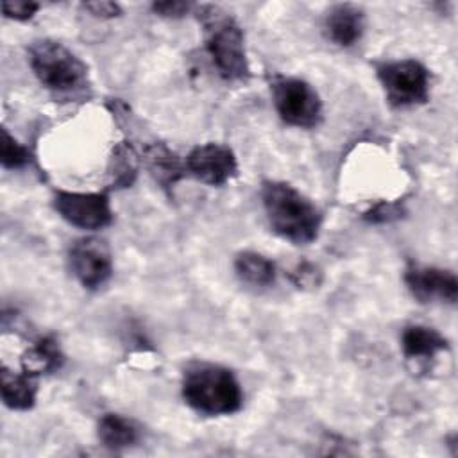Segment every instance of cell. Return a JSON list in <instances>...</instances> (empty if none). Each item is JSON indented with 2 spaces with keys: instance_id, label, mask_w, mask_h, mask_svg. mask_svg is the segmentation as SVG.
I'll list each match as a JSON object with an SVG mask.
<instances>
[{
  "instance_id": "20",
  "label": "cell",
  "mask_w": 458,
  "mask_h": 458,
  "mask_svg": "<svg viewBox=\"0 0 458 458\" xmlns=\"http://www.w3.org/2000/svg\"><path fill=\"white\" fill-rule=\"evenodd\" d=\"M404 213L406 209L401 200H395V202L381 200L363 213V220L369 224H390L394 220H399Z\"/></svg>"
},
{
  "instance_id": "14",
  "label": "cell",
  "mask_w": 458,
  "mask_h": 458,
  "mask_svg": "<svg viewBox=\"0 0 458 458\" xmlns=\"http://www.w3.org/2000/svg\"><path fill=\"white\" fill-rule=\"evenodd\" d=\"M21 370L38 377L41 374L55 372L64 363V352L59 345V340L54 335L39 336L23 354H21Z\"/></svg>"
},
{
  "instance_id": "10",
  "label": "cell",
  "mask_w": 458,
  "mask_h": 458,
  "mask_svg": "<svg viewBox=\"0 0 458 458\" xmlns=\"http://www.w3.org/2000/svg\"><path fill=\"white\" fill-rule=\"evenodd\" d=\"M404 284L411 297L422 304L437 301L454 304L458 299V279L447 268L411 263L404 270Z\"/></svg>"
},
{
  "instance_id": "24",
  "label": "cell",
  "mask_w": 458,
  "mask_h": 458,
  "mask_svg": "<svg viewBox=\"0 0 458 458\" xmlns=\"http://www.w3.org/2000/svg\"><path fill=\"white\" fill-rule=\"evenodd\" d=\"M82 7L95 18H102V20H109V18H116L122 14V7L116 2H86L82 4Z\"/></svg>"
},
{
  "instance_id": "17",
  "label": "cell",
  "mask_w": 458,
  "mask_h": 458,
  "mask_svg": "<svg viewBox=\"0 0 458 458\" xmlns=\"http://www.w3.org/2000/svg\"><path fill=\"white\" fill-rule=\"evenodd\" d=\"M234 272L238 279L254 288H267L276 283V263L256 250H242L234 256Z\"/></svg>"
},
{
  "instance_id": "7",
  "label": "cell",
  "mask_w": 458,
  "mask_h": 458,
  "mask_svg": "<svg viewBox=\"0 0 458 458\" xmlns=\"http://www.w3.org/2000/svg\"><path fill=\"white\" fill-rule=\"evenodd\" d=\"M52 204L63 220L79 229L98 231L113 222V209L106 191H55Z\"/></svg>"
},
{
  "instance_id": "18",
  "label": "cell",
  "mask_w": 458,
  "mask_h": 458,
  "mask_svg": "<svg viewBox=\"0 0 458 458\" xmlns=\"http://www.w3.org/2000/svg\"><path fill=\"white\" fill-rule=\"evenodd\" d=\"M138 172V157L134 148L127 143H118L111 157V175L114 188H127L132 184Z\"/></svg>"
},
{
  "instance_id": "16",
  "label": "cell",
  "mask_w": 458,
  "mask_h": 458,
  "mask_svg": "<svg viewBox=\"0 0 458 458\" xmlns=\"http://www.w3.org/2000/svg\"><path fill=\"white\" fill-rule=\"evenodd\" d=\"M97 437L104 447L122 451L138 444L140 428L129 417L120 413H104L97 424Z\"/></svg>"
},
{
  "instance_id": "5",
  "label": "cell",
  "mask_w": 458,
  "mask_h": 458,
  "mask_svg": "<svg viewBox=\"0 0 458 458\" xmlns=\"http://www.w3.org/2000/svg\"><path fill=\"white\" fill-rule=\"evenodd\" d=\"M376 75L392 107H413L429 100L431 73L417 59H397L376 64Z\"/></svg>"
},
{
  "instance_id": "19",
  "label": "cell",
  "mask_w": 458,
  "mask_h": 458,
  "mask_svg": "<svg viewBox=\"0 0 458 458\" xmlns=\"http://www.w3.org/2000/svg\"><path fill=\"white\" fill-rule=\"evenodd\" d=\"M32 154L30 150L21 145L18 140H14L9 131L4 127L2 129V138H0V163L7 170H18L23 168L30 163Z\"/></svg>"
},
{
  "instance_id": "21",
  "label": "cell",
  "mask_w": 458,
  "mask_h": 458,
  "mask_svg": "<svg viewBox=\"0 0 458 458\" xmlns=\"http://www.w3.org/2000/svg\"><path fill=\"white\" fill-rule=\"evenodd\" d=\"M288 279L297 288H317L322 281V272L310 261H299L288 270Z\"/></svg>"
},
{
  "instance_id": "15",
  "label": "cell",
  "mask_w": 458,
  "mask_h": 458,
  "mask_svg": "<svg viewBox=\"0 0 458 458\" xmlns=\"http://www.w3.org/2000/svg\"><path fill=\"white\" fill-rule=\"evenodd\" d=\"M0 390L2 401L7 408L25 411L36 404L38 395V381L34 376L27 372H13L5 365L0 369Z\"/></svg>"
},
{
  "instance_id": "9",
  "label": "cell",
  "mask_w": 458,
  "mask_h": 458,
  "mask_svg": "<svg viewBox=\"0 0 458 458\" xmlns=\"http://www.w3.org/2000/svg\"><path fill=\"white\" fill-rule=\"evenodd\" d=\"M186 174L208 186H224L238 175V161L234 152L222 143L195 145L186 159Z\"/></svg>"
},
{
  "instance_id": "13",
  "label": "cell",
  "mask_w": 458,
  "mask_h": 458,
  "mask_svg": "<svg viewBox=\"0 0 458 458\" xmlns=\"http://www.w3.org/2000/svg\"><path fill=\"white\" fill-rule=\"evenodd\" d=\"M141 157L145 168L163 190H172L186 175L184 161L163 141L145 145Z\"/></svg>"
},
{
  "instance_id": "2",
  "label": "cell",
  "mask_w": 458,
  "mask_h": 458,
  "mask_svg": "<svg viewBox=\"0 0 458 458\" xmlns=\"http://www.w3.org/2000/svg\"><path fill=\"white\" fill-rule=\"evenodd\" d=\"M204 36V47L220 77L231 82L247 81L250 75L245 50V34L236 18L215 4L193 9Z\"/></svg>"
},
{
  "instance_id": "11",
  "label": "cell",
  "mask_w": 458,
  "mask_h": 458,
  "mask_svg": "<svg viewBox=\"0 0 458 458\" xmlns=\"http://www.w3.org/2000/svg\"><path fill=\"white\" fill-rule=\"evenodd\" d=\"M324 30L333 45L342 48L352 47L363 36L365 13L354 4H336L326 14Z\"/></svg>"
},
{
  "instance_id": "4",
  "label": "cell",
  "mask_w": 458,
  "mask_h": 458,
  "mask_svg": "<svg viewBox=\"0 0 458 458\" xmlns=\"http://www.w3.org/2000/svg\"><path fill=\"white\" fill-rule=\"evenodd\" d=\"M29 64L38 81L59 97H79L89 89L88 66L55 39H36L27 48Z\"/></svg>"
},
{
  "instance_id": "23",
  "label": "cell",
  "mask_w": 458,
  "mask_h": 458,
  "mask_svg": "<svg viewBox=\"0 0 458 458\" xmlns=\"http://www.w3.org/2000/svg\"><path fill=\"white\" fill-rule=\"evenodd\" d=\"M150 9L163 18H181L195 9L190 2H154Z\"/></svg>"
},
{
  "instance_id": "8",
  "label": "cell",
  "mask_w": 458,
  "mask_h": 458,
  "mask_svg": "<svg viewBox=\"0 0 458 458\" xmlns=\"http://www.w3.org/2000/svg\"><path fill=\"white\" fill-rule=\"evenodd\" d=\"M68 265L86 290H98L113 276V258L107 243L95 236L77 238L68 249Z\"/></svg>"
},
{
  "instance_id": "22",
  "label": "cell",
  "mask_w": 458,
  "mask_h": 458,
  "mask_svg": "<svg viewBox=\"0 0 458 458\" xmlns=\"http://www.w3.org/2000/svg\"><path fill=\"white\" fill-rule=\"evenodd\" d=\"M39 9V4L36 2H25V0H4L2 2V13L5 18L16 20V21H27L30 20Z\"/></svg>"
},
{
  "instance_id": "12",
  "label": "cell",
  "mask_w": 458,
  "mask_h": 458,
  "mask_svg": "<svg viewBox=\"0 0 458 458\" xmlns=\"http://www.w3.org/2000/svg\"><path fill=\"white\" fill-rule=\"evenodd\" d=\"M403 354L408 361L426 365L440 352L449 349V342L435 327L424 324H410L401 333Z\"/></svg>"
},
{
  "instance_id": "6",
  "label": "cell",
  "mask_w": 458,
  "mask_h": 458,
  "mask_svg": "<svg viewBox=\"0 0 458 458\" xmlns=\"http://www.w3.org/2000/svg\"><path fill=\"white\" fill-rule=\"evenodd\" d=\"M270 93L279 118L299 129H313L322 122V100L317 89L299 77L274 75Z\"/></svg>"
},
{
  "instance_id": "3",
  "label": "cell",
  "mask_w": 458,
  "mask_h": 458,
  "mask_svg": "<svg viewBox=\"0 0 458 458\" xmlns=\"http://www.w3.org/2000/svg\"><path fill=\"white\" fill-rule=\"evenodd\" d=\"M181 394L191 410L208 417L236 413L243 404V392L234 372L211 361L186 365Z\"/></svg>"
},
{
  "instance_id": "1",
  "label": "cell",
  "mask_w": 458,
  "mask_h": 458,
  "mask_svg": "<svg viewBox=\"0 0 458 458\" xmlns=\"http://www.w3.org/2000/svg\"><path fill=\"white\" fill-rule=\"evenodd\" d=\"M261 202L272 231L293 245H308L318 238L322 213L297 188L284 181H263Z\"/></svg>"
}]
</instances>
